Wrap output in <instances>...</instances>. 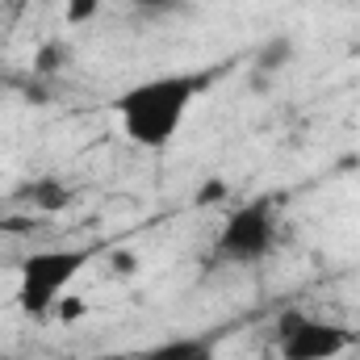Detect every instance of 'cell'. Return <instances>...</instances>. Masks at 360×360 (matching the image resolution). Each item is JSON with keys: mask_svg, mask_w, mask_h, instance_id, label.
<instances>
[{"mask_svg": "<svg viewBox=\"0 0 360 360\" xmlns=\"http://www.w3.org/2000/svg\"><path fill=\"white\" fill-rule=\"evenodd\" d=\"M197 92H201L197 76H155V80H143V84L126 89L113 101L117 126H122V134L134 147L164 151L180 134Z\"/></svg>", "mask_w": 360, "mask_h": 360, "instance_id": "6da1fadb", "label": "cell"}, {"mask_svg": "<svg viewBox=\"0 0 360 360\" xmlns=\"http://www.w3.org/2000/svg\"><path fill=\"white\" fill-rule=\"evenodd\" d=\"M92 252L89 248H42V252H30L17 269V310L30 314V319H46L55 314V306L68 297L72 281L89 269Z\"/></svg>", "mask_w": 360, "mask_h": 360, "instance_id": "7a4b0ae2", "label": "cell"}, {"mask_svg": "<svg viewBox=\"0 0 360 360\" xmlns=\"http://www.w3.org/2000/svg\"><path fill=\"white\" fill-rule=\"evenodd\" d=\"M272 248H276V214H272V201H248V205H235L222 226H218V239H214V256L222 264H260L269 260Z\"/></svg>", "mask_w": 360, "mask_h": 360, "instance_id": "3957f363", "label": "cell"}, {"mask_svg": "<svg viewBox=\"0 0 360 360\" xmlns=\"http://www.w3.org/2000/svg\"><path fill=\"white\" fill-rule=\"evenodd\" d=\"M356 344V331L331 319H314L302 310H289L276 323V352L281 360H335Z\"/></svg>", "mask_w": 360, "mask_h": 360, "instance_id": "277c9868", "label": "cell"}, {"mask_svg": "<svg viewBox=\"0 0 360 360\" xmlns=\"http://www.w3.org/2000/svg\"><path fill=\"white\" fill-rule=\"evenodd\" d=\"M293 59H297V46H293V38H289V34L269 38V42L256 51V76H260V80H269V76H276V72H285Z\"/></svg>", "mask_w": 360, "mask_h": 360, "instance_id": "5b68a950", "label": "cell"}, {"mask_svg": "<svg viewBox=\"0 0 360 360\" xmlns=\"http://www.w3.org/2000/svg\"><path fill=\"white\" fill-rule=\"evenodd\" d=\"M143 360H218V356H214V344H210V340H197V335H180V340H168V344H160L155 352H147Z\"/></svg>", "mask_w": 360, "mask_h": 360, "instance_id": "8992f818", "label": "cell"}, {"mask_svg": "<svg viewBox=\"0 0 360 360\" xmlns=\"http://www.w3.org/2000/svg\"><path fill=\"white\" fill-rule=\"evenodd\" d=\"M30 201H34L38 210H46V214H55V210H63V205L72 201V193H68V184H59V180H38V184L30 188Z\"/></svg>", "mask_w": 360, "mask_h": 360, "instance_id": "52a82bcc", "label": "cell"}, {"mask_svg": "<svg viewBox=\"0 0 360 360\" xmlns=\"http://www.w3.org/2000/svg\"><path fill=\"white\" fill-rule=\"evenodd\" d=\"M63 63H68V42H46V46L34 55V72H38V76H55Z\"/></svg>", "mask_w": 360, "mask_h": 360, "instance_id": "ba28073f", "label": "cell"}, {"mask_svg": "<svg viewBox=\"0 0 360 360\" xmlns=\"http://www.w3.org/2000/svg\"><path fill=\"white\" fill-rule=\"evenodd\" d=\"M96 13H101V0H68V4H63V17H68L72 25H84Z\"/></svg>", "mask_w": 360, "mask_h": 360, "instance_id": "9c48e42d", "label": "cell"}, {"mask_svg": "<svg viewBox=\"0 0 360 360\" xmlns=\"http://www.w3.org/2000/svg\"><path fill=\"white\" fill-rule=\"evenodd\" d=\"M84 314H89V302H84V297H63V302L55 306V319H59V323H80Z\"/></svg>", "mask_w": 360, "mask_h": 360, "instance_id": "30bf717a", "label": "cell"}, {"mask_svg": "<svg viewBox=\"0 0 360 360\" xmlns=\"http://www.w3.org/2000/svg\"><path fill=\"white\" fill-rule=\"evenodd\" d=\"M218 201H226V180H205L197 188V205H218Z\"/></svg>", "mask_w": 360, "mask_h": 360, "instance_id": "8fae6325", "label": "cell"}, {"mask_svg": "<svg viewBox=\"0 0 360 360\" xmlns=\"http://www.w3.org/2000/svg\"><path fill=\"white\" fill-rule=\"evenodd\" d=\"M109 264H113V272L130 276V272H134V256H130V252H113V260H109Z\"/></svg>", "mask_w": 360, "mask_h": 360, "instance_id": "7c38bea8", "label": "cell"}, {"mask_svg": "<svg viewBox=\"0 0 360 360\" xmlns=\"http://www.w3.org/2000/svg\"><path fill=\"white\" fill-rule=\"evenodd\" d=\"M139 8H168V4H176V0H134Z\"/></svg>", "mask_w": 360, "mask_h": 360, "instance_id": "4fadbf2b", "label": "cell"}, {"mask_svg": "<svg viewBox=\"0 0 360 360\" xmlns=\"http://www.w3.org/2000/svg\"><path fill=\"white\" fill-rule=\"evenodd\" d=\"M92 360H143V356H92Z\"/></svg>", "mask_w": 360, "mask_h": 360, "instance_id": "5bb4252c", "label": "cell"}]
</instances>
